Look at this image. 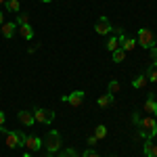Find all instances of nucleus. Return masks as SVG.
<instances>
[{
	"label": "nucleus",
	"mask_w": 157,
	"mask_h": 157,
	"mask_svg": "<svg viewBox=\"0 0 157 157\" xmlns=\"http://www.w3.org/2000/svg\"><path fill=\"white\" fill-rule=\"evenodd\" d=\"M44 147L48 153H59L61 147H63V138H61V132L59 130H50L44 138Z\"/></svg>",
	"instance_id": "1"
},
{
	"label": "nucleus",
	"mask_w": 157,
	"mask_h": 157,
	"mask_svg": "<svg viewBox=\"0 0 157 157\" xmlns=\"http://www.w3.org/2000/svg\"><path fill=\"white\" fill-rule=\"evenodd\" d=\"M136 44L140 46V48H153L155 46V36H153V32L149 29V27H140L138 29V34H136Z\"/></svg>",
	"instance_id": "2"
},
{
	"label": "nucleus",
	"mask_w": 157,
	"mask_h": 157,
	"mask_svg": "<svg viewBox=\"0 0 157 157\" xmlns=\"http://www.w3.org/2000/svg\"><path fill=\"white\" fill-rule=\"evenodd\" d=\"M84 98H86L84 90H73L71 94H65V97H61V101H63V103H67L69 107H80V105L84 103Z\"/></svg>",
	"instance_id": "3"
},
{
	"label": "nucleus",
	"mask_w": 157,
	"mask_h": 157,
	"mask_svg": "<svg viewBox=\"0 0 157 157\" xmlns=\"http://www.w3.org/2000/svg\"><path fill=\"white\" fill-rule=\"evenodd\" d=\"M34 117H36V121H40V124H52V120H55V111H50V109H34Z\"/></svg>",
	"instance_id": "4"
},
{
	"label": "nucleus",
	"mask_w": 157,
	"mask_h": 157,
	"mask_svg": "<svg viewBox=\"0 0 157 157\" xmlns=\"http://www.w3.org/2000/svg\"><path fill=\"white\" fill-rule=\"evenodd\" d=\"M117 38H120V48L126 52H130V50H134V46H138L134 38H128L124 34V29H117Z\"/></svg>",
	"instance_id": "5"
},
{
	"label": "nucleus",
	"mask_w": 157,
	"mask_h": 157,
	"mask_svg": "<svg viewBox=\"0 0 157 157\" xmlns=\"http://www.w3.org/2000/svg\"><path fill=\"white\" fill-rule=\"evenodd\" d=\"M111 29H113V27H111V23H109L107 17H101V19L97 21V25H94V32H97L98 36H107Z\"/></svg>",
	"instance_id": "6"
},
{
	"label": "nucleus",
	"mask_w": 157,
	"mask_h": 157,
	"mask_svg": "<svg viewBox=\"0 0 157 157\" xmlns=\"http://www.w3.org/2000/svg\"><path fill=\"white\" fill-rule=\"evenodd\" d=\"M4 143L9 149H17V147H21V140H19V130H15V132H9L4 134Z\"/></svg>",
	"instance_id": "7"
},
{
	"label": "nucleus",
	"mask_w": 157,
	"mask_h": 157,
	"mask_svg": "<svg viewBox=\"0 0 157 157\" xmlns=\"http://www.w3.org/2000/svg\"><path fill=\"white\" fill-rule=\"evenodd\" d=\"M23 147L29 151V153H32V151L36 153V151H40V149H42V140H40L38 136H25V145Z\"/></svg>",
	"instance_id": "8"
},
{
	"label": "nucleus",
	"mask_w": 157,
	"mask_h": 157,
	"mask_svg": "<svg viewBox=\"0 0 157 157\" xmlns=\"http://www.w3.org/2000/svg\"><path fill=\"white\" fill-rule=\"evenodd\" d=\"M15 29H17V23L15 21H4V23L0 25V34L4 38H13L15 36Z\"/></svg>",
	"instance_id": "9"
},
{
	"label": "nucleus",
	"mask_w": 157,
	"mask_h": 157,
	"mask_svg": "<svg viewBox=\"0 0 157 157\" xmlns=\"http://www.w3.org/2000/svg\"><path fill=\"white\" fill-rule=\"evenodd\" d=\"M143 151H145V157H157V143H153V140L145 138Z\"/></svg>",
	"instance_id": "10"
},
{
	"label": "nucleus",
	"mask_w": 157,
	"mask_h": 157,
	"mask_svg": "<svg viewBox=\"0 0 157 157\" xmlns=\"http://www.w3.org/2000/svg\"><path fill=\"white\" fill-rule=\"evenodd\" d=\"M17 120L21 121L23 126H34L36 117H34V113H29V111H19V113H17Z\"/></svg>",
	"instance_id": "11"
},
{
	"label": "nucleus",
	"mask_w": 157,
	"mask_h": 157,
	"mask_svg": "<svg viewBox=\"0 0 157 157\" xmlns=\"http://www.w3.org/2000/svg\"><path fill=\"white\" fill-rule=\"evenodd\" d=\"M145 111H147V113H151L153 117H157V101L153 98V94L145 101Z\"/></svg>",
	"instance_id": "12"
},
{
	"label": "nucleus",
	"mask_w": 157,
	"mask_h": 157,
	"mask_svg": "<svg viewBox=\"0 0 157 157\" xmlns=\"http://www.w3.org/2000/svg\"><path fill=\"white\" fill-rule=\"evenodd\" d=\"M17 29H19V34H21L25 40H32V38H34V27H32L29 23H27V25H19Z\"/></svg>",
	"instance_id": "13"
},
{
	"label": "nucleus",
	"mask_w": 157,
	"mask_h": 157,
	"mask_svg": "<svg viewBox=\"0 0 157 157\" xmlns=\"http://www.w3.org/2000/svg\"><path fill=\"white\" fill-rule=\"evenodd\" d=\"M147 82H149V80H147V75L143 73V75H136V78L132 80V86L136 88V90H143V88L147 86Z\"/></svg>",
	"instance_id": "14"
},
{
	"label": "nucleus",
	"mask_w": 157,
	"mask_h": 157,
	"mask_svg": "<svg viewBox=\"0 0 157 157\" xmlns=\"http://www.w3.org/2000/svg\"><path fill=\"white\" fill-rule=\"evenodd\" d=\"M147 80H151V82H157V61H153L151 65H149V69H147Z\"/></svg>",
	"instance_id": "15"
},
{
	"label": "nucleus",
	"mask_w": 157,
	"mask_h": 157,
	"mask_svg": "<svg viewBox=\"0 0 157 157\" xmlns=\"http://www.w3.org/2000/svg\"><path fill=\"white\" fill-rule=\"evenodd\" d=\"M113 98H115V97L107 92V94H103V97H98V98H97V105H98V107H109V105L113 103Z\"/></svg>",
	"instance_id": "16"
},
{
	"label": "nucleus",
	"mask_w": 157,
	"mask_h": 157,
	"mask_svg": "<svg viewBox=\"0 0 157 157\" xmlns=\"http://www.w3.org/2000/svg\"><path fill=\"white\" fill-rule=\"evenodd\" d=\"M4 4H6V11H11V13H19V11H21L19 0H6Z\"/></svg>",
	"instance_id": "17"
},
{
	"label": "nucleus",
	"mask_w": 157,
	"mask_h": 157,
	"mask_svg": "<svg viewBox=\"0 0 157 157\" xmlns=\"http://www.w3.org/2000/svg\"><path fill=\"white\" fill-rule=\"evenodd\" d=\"M120 90H121V84L117 82V80H111V82H109V86H107V92H109V94H113V97H115V92H120Z\"/></svg>",
	"instance_id": "18"
},
{
	"label": "nucleus",
	"mask_w": 157,
	"mask_h": 157,
	"mask_svg": "<svg viewBox=\"0 0 157 157\" xmlns=\"http://www.w3.org/2000/svg\"><path fill=\"white\" fill-rule=\"evenodd\" d=\"M107 48L111 50V52H113V50H117V48H120V38H117V36H111V38H109V42H107Z\"/></svg>",
	"instance_id": "19"
},
{
	"label": "nucleus",
	"mask_w": 157,
	"mask_h": 157,
	"mask_svg": "<svg viewBox=\"0 0 157 157\" xmlns=\"http://www.w3.org/2000/svg\"><path fill=\"white\" fill-rule=\"evenodd\" d=\"M59 157H80V155H78V151L73 147H67V149L59 151Z\"/></svg>",
	"instance_id": "20"
},
{
	"label": "nucleus",
	"mask_w": 157,
	"mask_h": 157,
	"mask_svg": "<svg viewBox=\"0 0 157 157\" xmlns=\"http://www.w3.org/2000/svg\"><path fill=\"white\" fill-rule=\"evenodd\" d=\"M111 57H113V61H115V63H121V61L126 59V50H121V48L113 50V52H111Z\"/></svg>",
	"instance_id": "21"
},
{
	"label": "nucleus",
	"mask_w": 157,
	"mask_h": 157,
	"mask_svg": "<svg viewBox=\"0 0 157 157\" xmlns=\"http://www.w3.org/2000/svg\"><path fill=\"white\" fill-rule=\"evenodd\" d=\"M94 136H97L98 140H101V138H105V136H107V126H103V124L97 126V128H94Z\"/></svg>",
	"instance_id": "22"
},
{
	"label": "nucleus",
	"mask_w": 157,
	"mask_h": 157,
	"mask_svg": "<svg viewBox=\"0 0 157 157\" xmlns=\"http://www.w3.org/2000/svg\"><path fill=\"white\" fill-rule=\"evenodd\" d=\"M15 23H17V27H19V25H27L29 23V15H25V13L17 15V21H15Z\"/></svg>",
	"instance_id": "23"
},
{
	"label": "nucleus",
	"mask_w": 157,
	"mask_h": 157,
	"mask_svg": "<svg viewBox=\"0 0 157 157\" xmlns=\"http://www.w3.org/2000/svg\"><path fill=\"white\" fill-rule=\"evenodd\" d=\"M82 157H101V155H98V153L94 151V149H86V151H84V155H82Z\"/></svg>",
	"instance_id": "24"
},
{
	"label": "nucleus",
	"mask_w": 157,
	"mask_h": 157,
	"mask_svg": "<svg viewBox=\"0 0 157 157\" xmlns=\"http://www.w3.org/2000/svg\"><path fill=\"white\" fill-rule=\"evenodd\" d=\"M140 120H143V117L138 115V111H134V113H132V121H134V126H136V128L140 126Z\"/></svg>",
	"instance_id": "25"
},
{
	"label": "nucleus",
	"mask_w": 157,
	"mask_h": 157,
	"mask_svg": "<svg viewBox=\"0 0 157 157\" xmlns=\"http://www.w3.org/2000/svg\"><path fill=\"white\" fill-rule=\"evenodd\" d=\"M97 143H98V138L94 136V134H92V136H88V147H94Z\"/></svg>",
	"instance_id": "26"
},
{
	"label": "nucleus",
	"mask_w": 157,
	"mask_h": 157,
	"mask_svg": "<svg viewBox=\"0 0 157 157\" xmlns=\"http://www.w3.org/2000/svg\"><path fill=\"white\" fill-rule=\"evenodd\" d=\"M4 121H6V115H4V111H0V126H4Z\"/></svg>",
	"instance_id": "27"
},
{
	"label": "nucleus",
	"mask_w": 157,
	"mask_h": 157,
	"mask_svg": "<svg viewBox=\"0 0 157 157\" xmlns=\"http://www.w3.org/2000/svg\"><path fill=\"white\" fill-rule=\"evenodd\" d=\"M151 50V55H153V61H157V46H153V48H149Z\"/></svg>",
	"instance_id": "28"
},
{
	"label": "nucleus",
	"mask_w": 157,
	"mask_h": 157,
	"mask_svg": "<svg viewBox=\"0 0 157 157\" xmlns=\"http://www.w3.org/2000/svg\"><path fill=\"white\" fill-rule=\"evenodd\" d=\"M4 23V13H0V25Z\"/></svg>",
	"instance_id": "29"
},
{
	"label": "nucleus",
	"mask_w": 157,
	"mask_h": 157,
	"mask_svg": "<svg viewBox=\"0 0 157 157\" xmlns=\"http://www.w3.org/2000/svg\"><path fill=\"white\" fill-rule=\"evenodd\" d=\"M42 157H52V153H46V155H42Z\"/></svg>",
	"instance_id": "30"
},
{
	"label": "nucleus",
	"mask_w": 157,
	"mask_h": 157,
	"mask_svg": "<svg viewBox=\"0 0 157 157\" xmlns=\"http://www.w3.org/2000/svg\"><path fill=\"white\" fill-rule=\"evenodd\" d=\"M23 157H32V155H29V151H27V153H25V155Z\"/></svg>",
	"instance_id": "31"
},
{
	"label": "nucleus",
	"mask_w": 157,
	"mask_h": 157,
	"mask_svg": "<svg viewBox=\"0 0 157 157\" xmlns=\"http://www.w3.org/2000/svg\"><path fill=\"white\" fill-rule=\"evenodd\" d=\"M40 2H52V0H40Z\"/></svg>",
	"instance_id": "32"
},
{
	"label": "nucleus",
	"mask_w": 157,
	"mask_h": 157,
	"mask_svg": "<svg viewBox=\"0 0 157 157\" xmlns=\"http://www.w3.org/2000/svg\"><path fill=\"white\" fill-rule=\"evenodd\" d=\"M2 2H6V0H0V4H2Z\"/></svg>",
	"instance_id": "33"
},
{
	"label": "nucleus",
	"mask_w": 157,
	"mask_h": 157,
	"mask_svg": "<svg viewBox=\"0 0 157 157\" xmlns=\"http://www.w3.org/2000/svg\"><path fill=\"white\" fill-rule=\"evenodd\" d=\"M155 46H157V44H155Z\"/></svg>",
	"instance_id": "34"
}]
</instances>
